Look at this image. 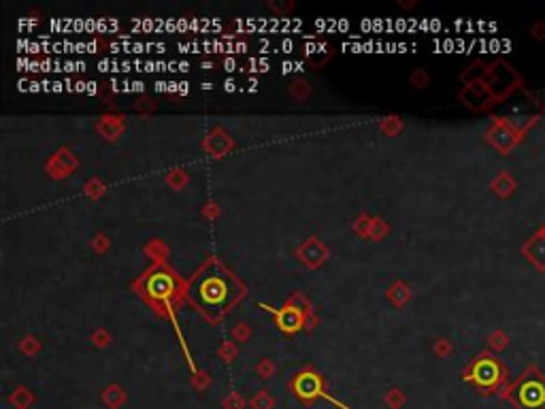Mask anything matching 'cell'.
Here are the masks:
<instances>
[{
	"mask_svg": "<svg viewBox=\"0 0 545 409\" xmlns=\"http://www.w3.org/2000/svg\"><path fill=\"white\" fill-rule=\"evenodd\" d=\"M237 283L224 269H205L190 288L192 303L209 318H220L237 298Z\"/></svg>",
	"mask_w": 545,
	"mask_h": 409,
	"instance_id": "cell-1",
	"label": "cell"
},
{
	"mask_svg": "<svg viewBox=\"0 0 545 409\" xmlns=\"http://www.w3.org/2000/svg\"><path fill=\"white\" fill-rule=\"evenodd\" d=\"M290 388H292L294 397H296L302 405H311V403H315L317 399H326V401H328V403H332L335 408L352 409L350 405L341 403L339 399L330 397V395L326 393V384L322 382V378H320L315 371H311V369L300 371V373L292 380Z\"/></svg>",
	"mask_w": 545,
	"mask_h": 409,
	"instance_id": "cell-2",
	"label": "cell"
},
{
	"mask_svg": "<svg viewBox=\"0 0 545 409\" xmlns=\"http://www.w3.org/2000/svg\"><path fill=\"white\" fill-rule=\"evenodd\" d=\"M181 54H245L248 45L241 41H203V43H177Z\"/></svg>",
	"mask_w": 545,
	"mask_h": 409,
	"instance_id": "cell-3",
	"label": "cell"
},
{
	"mask_svg": "<svg viewBox=\"0 0 545 409\" xmlns=\"http://www.w3.org/2000/svg\"><path fill=\"white\" fill-rule=\"evenodd\" d=\"M111 49L116 54L124 51V54H147V51H156V54H164L166 51V45L164 43H138V41H122V43H116L111 45Z\"/></svg>",
	"mask_w": 545,
	"mask_h": 409,
	"instance_id": "cell-4",
	"label": "cell"
},
{
	"mask_svg": "<svg viewBox=\"0 0 545 409\" xmlns=\"http://www.w3.org/2000/svg\"><path fill=\"white\" fill-rule=\"evenodd\" d=\"M96 54L98 43H71V41H60L49 45V54Z\"/></svg>",
	"mask_w": 545,
	"mask_h": 409,
	"instance_id": "cell-5",
	"label": "cell"
},
{
	"mask_svg": "<svg viewBox=\"0 0 545 409\" xmlns=\"http://www.w3.org/2000/svg\"><path fill=\"white\" fill-rule=\"evenodd\" d=\"M279 326L283 330H296L300 326V313H294L292 309H283L279 315Z\"/></svg>",
	"mask_w": 545,
	"mask_h": 409,
	"instance_id": "cell-6",
	"label": "cell"
},
{
	"mask_svg": "<svg viewBox=\"0 0 545 409\" xmlns=\"http://www.w3.org/2000/svg\"><path fill=\"white\" fill-rule=\"evenodd\" d=\"M248 66H250V69H248L250 73H267V71L271 69L269 60H265V58H263V60H256V58H252V60L248 62Z\"/></svg>",
	"mask_w": 545,
	"mask_h": 409,
	"instance_id": "cell-7",
	"label": "cell"
},
{
	"mask_svg": "<svg viewBox=\"0 0 545 409\" xmlns=\"http://www.w3.org/2000/svg\"><path fill=\"white\" fill-rule=\"evenodd\" d=\"M153 90H158V92H177L179 94V84L177 81H156Z\"/></svg>",
	"mask_w": 545,
	"mask_h": 409,
	"instance_id": "cell-8",
	"label": "cell"
},
{
	"mask_svg": "<svg viewBox=\"0 0 545 409\" xmlns=\"http://www.w3.org/2000/svg\"><path fill=\"white\" fill-rule=\"evenodd\" d=\"M222 69H224L226 73H233V71L239 69V62H237L235 58H226V60L222 62ZM239 71H241V69H239Z\"/></svg>",
	"mask_w": 545,
	"mask_h": 409,
	"instance_id": "cell-9",
	"label": "cell"
},
{
	"mask_svg": "<svg viewBox=\"0 0 545 409\" xmlns=\"http://www.w3.org/2000/svg\"><path fill=\"white\" fill-rule=\"evenodd\" d=\"M294 49V43L290 41V39H283L279 45H277V51H285V54H290Z\"/></svg>",
	"mask_w": 545,
	"mask_h": 409,
	"instance_id": "cell-10",
	"label": "cell"
},
{
	"mask_svg": "<svg viewBox=\"0 0 545 409\" xmlns=\"http://www.w3.org/2000/svg\"><path fill=\"white\" fill-rule=\"evenodd\" d=\"M237 86H239V84H237L235 79H226V81H224V90H226V92H235Z\"/></svg>",
	"mask_w": 545,
	"mask_h": 409,
	"instance_id": "cell-11",
	"label": "cell"
},
{
	"mask_svg": "<svg viewBox=\"0 0 545 409\" xmlns=\"http://www.w3.org/2000/svg\"><path fill=\"white\" fill-rule=\"evenodd\" d=\"M98 92V88H96V84L94 81H86V94H90V96H94Z\"/></svg>",
	"mask_w": 545,
	"mask_h": 409,
	"instance_id": "cell-12",
	"label": "cell"
},
{
	"mask_svg": "<svg viewBox=\"0 0 545 409\" xmlns=\"http://www.w3.org/2000/svg\"><path fill=\"white\" fill-rule=\"evenodd\" d=\"M39 21L36 19H19L17 21V28H26V26H36Z\"/></svg>",
	"mask_w": 545,
	"mask_h": 409,
	"instance_id": "cell-13",
	"label": "cell"
},
{
	"mask_svg": "<svg viewBox=\"0 0 545 409\" xmlns=\"http://www.w3.org/2000/svg\"><path fill=\"white\" fill-rule=\"evenodd\" d=\"M190 92V84L188 81H179V94H188Z\"/></svg>",
	"mask_w": 545,
	"mask_h": 409,
	"instance_id": "cell-14",
	"label": "cell"
},
{
	"mask_svg": "<svg viewBox=\"0 0 545 409\" xmlns=\"http://www.w3.org/2000/svg\"><path fill=\"white\" fill-rule=\"evenodd\" d=\"M75 92H86V81H77L75 84Z\"/></svg>",
	"mask_w": 545,
	"mask_h": 409,
	"instance_id": "cell-15",
	"label": "cell"
}]
</instances>
